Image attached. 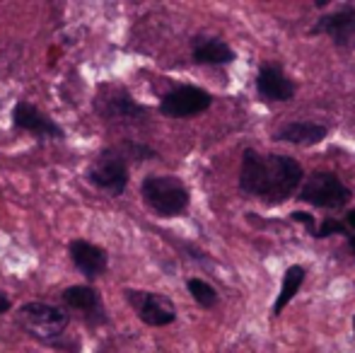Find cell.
Here are the masks:
<instances>
[{"label":"cell","instance_id":"9a60e30c","mask_svg":"<svg viewBox=\"0 0 355 353\" xmlns=\"http://www.w3.org/2000/svg\"><path fill=\"white\" fill-rule=\"evenodd\" d=\"M273 138L276 141H288L293 146H314V143H322L327 138V128L314 121H293L278 128V133Z\"/></svg>","mask_w":355,"mask_h":353},{"label":"cell","instance_id":"5bb4252c","mask_svg":"<svg viewBox=\"0 0 355 353\" xmlns=\"http://www.w3.org/2000/svg\"><path fill=\"white\" fill-rule=\"evenodd\" d=\"M191 56L206 66H225L234 61V51L218 37H196L191 42Z\"/></svg>","mask_w":355,"mask_h":353},{"label":"cell","instance_id":"9c48e42d","mask_svg":"<svg viewBox=\"0 0 355 353\" xmlns=\"http://www.w3.org/2000/svg\"><path fill=\"white\" fill-rule=\"evenodd\" d=\"M12 126L19 128V131L32 133L37 141H46V138H53V141H63L66 138V131H63L61 123L53 121L49 114H44L42 109H37L29 102H17L12 109Z\"/></svg>","mask_w":355,"mask_h":353},{"label":"cell","instance_id":"52a82bcc","mask_svg":"<svg viewBox=\"0 0 355 353\" xmlns=\"http://www.w3.org/2000/svg\"><path fill=\"white\" fill-rule=\"evenodd\" d=\"M126 300L136 310L138 320L150 327H167L177 320V307H174V302L167 295L126 288Z\"/></svg>","mask_w":355,"mask_h":353},{"label":"cell","instance_id":"7a4b0ae2","mask_svg":"<svg viewBox=\"0 0 355 353\" xmlns=\"http://www.w3.org/2000/svg\"><path fill=\"white\" fill-rule=\"evenodd\" d=\"M17 325L32 339L42 341V344H56V339L66 334L71 315L49 302H24L17 310Z\"/></svg>","mask_w":355,"mask_h":353},{"label":"cell","instance_id":"4fadbf2b","mask_svg":"<svg viewBox=\"0 0 355 353\" xmlns=\"http://www.w3.org/2000/svg\"><path fill=\"white\" fill-rule=\"evenodd\" d=\"M257 89L268 102H288L295 94V85L278 66H263L257 78Z\"/></svg>","mask_w":355,"mask_h":353},{"label":"cell","instance_id":"ac0fdd59","mask_svg":"<svg viewBox=\"0 0 355 353\" xmlns=\"http://www.w3.org/2000/svg\"><path fill=\"white\" fill-rule=\"evenodd\" d=\"M334 232H346V225L338 223V221H334V218H327V221H324L322 225L312 232V235L314 237H329V235H334Z\"/></svg>","mask_w":355,"mask_h":353},{"label":"cell","instance_id":"ffe728a7","mask_svg":"<svg viewBox=\"0 0 355 353\" xmlns=\"http://www.w3.org/2000/svg\"><path fill=\"white\" fill-rule=\"evenodd\" d=\"M10 307H12V300H10V298L5 295L3 291H0V315H5V312H8Z\"/></svg>","mask_w":355,"mask_h":353},{"label":"cell","instance_id":"7c38bea8","mask_svg":"<svg viewBox=\"0 0 355 353\" xmlns=\"http://www.w3.org/2000/svg\"><path fill=\"white\" fill-rule=\"evenodd\" d=\"M68 252H71V259H73L75 268H78L87 281H97L99 276L107 273L109 255L104 247L92 245V242H87V240H73L71 247H68Z\"/></svg>","mask_w":355,"mask_h":353},{"label":"cell","instance_id":"30bf717a","mask_svg":"<svg viewBox=\"0 0 355 353\" xmlns=\"http://www.w3.org/2000/svg\"><path fill=\"white\" fill-rule=\"evenodd\" d=\"M312 34H327L334 39L336 46L355 49V8L343 5L336 12L324 15L312 27Z\"/></svg>","mask_w":355,"mask_h":353},{"label":"cell","instance_id":"44dd1931","mask_svg":"<svg viewBox=\"0 0 355 353\" xmlns=\"http://www.w3.org/2000/svg\"><path fill=\"white\" fill-rule=\"evenodd\" d=\"M348 223H351V225L355 227V211H351V213H348Z\"/></svg>","mask_w":355,"mask_h":353},{"label":"cell","instance_id":"277c9868","mask_svg":"<svg viewBox=\"0 0 355 353\" xmlns=\"http://www.w3.org/2000/svg\"><path fill=\"white\" fill-rule=\"evenodd\" d=\"M87 182L94 189L109 193V196H121L128 187V160L121 150H102L87 167Z\"/></svg>","mask_w":355,"mask_h":353},{"label":"cell","instance_id":"6da1fadb","mask_svg":"<svg viewBox=\"0 0 355 353\" xmlns=\"http://www.w3.org/2000/svg\"><path fill=\"white\" fill-rule=\"evenodd\" d=\"M302 182V167L285 155H261L247 148L242 155L239 189L268 203L288 201Z\"/></svg>","mask_w":355,"mask_h":353},{"label":"cell","instance_id":"e0dca14e","mask_svg":"<svg viewBox=\"0 0 355 353\" xmlns=\"http://www.w3.org/2000/svg\"><path fill=\"white\" fill-rule=\"evenodd\" d=\"M189 293H191V298L201 307H213L215 302H218V293H215V288L211 286V283L201 281V278H191V281H189Z\"/></svg>","mask_w":355,"mask_h":353},{"label":"cell","instance_id":"603a6c76","mask_svg":"<svg viewBox=\"0 0 355 353\" xmlns=\"http://www.w3.org/2000/svg\"><path fill=\"white\" fill-rule=\"evenodd\" d=\"M353 325H355V320H353Z\"/></svg>","mask_w":355,"mask_h":353},{"label":"cell","instance_id":"ba28073f","mask_svg":"<svg viewBox=\"0 0 355 353\" xmlns=\"http://www.w3.org/2000/svg\"><path fill=\"white\" fill-rule=\"evenodd\" d=\"M213 104L211 92L196 85H182L159 99V112L169 119H189L206 112Z\"/></svg>","mask_w":355,"mask_h":353},{"label":"cell","instance_id":"3957f363","mask_svg":"<svg viewBox=\"0 0 355 353\" xmlns=\"http://www.w3.org/2000/svg\"><path fill=\"white\" fill-rule=\"evenodd\" d=\"M141 193H143V201L162 218L182 216L189 208V201H191L187 184L172 175L145 177L141 184Z\"/></svg>","mask_w":355,"mask_h":353},{"label":"cell","instance_id":"8992f818","mask_svg":"<svg viewBox=\"0 0 355 353\" xmlns=\"http://www.w3.org/2000/svg\"><path fill=\"white\" fill-rule=\"evenodd\" d=\"M94 112L104 121H121V123H136L145 117V109L133 102V97L123 87L104 85L94 97Z\"/></svg>","mask_w":355,"mask_h":353},{"label":"cell","instance_id":"7402d4cb","mask_svg":"<svg viewBox=\"0 0 355 353\" xmlns=\"http://www.w3.org/2000/svg\"><path fill=\"white\" fill-rule=\"evenodd\" d=\"M348 245H351V250H353V255H355V235H351V240H348Z\"/></svg>","mask_w":355,"mask_h":353},{"label":"cell","instance_id":"5b68a950","mask_svg":"<svg viewBox=\"0 0 355 353\" xmlns=\"http://www.w3.org/2000/svg\"><path fill=\"white\" fill-rule=\"evenodd\" d=\"M300 198L319 208H341L351 201V189L334 172H314L302 184Z\"/></svg>","mask_w":355,"mask_h":353},{"label":"cell","instance_id":"8fae6325","mask_svg":"<svg viewBox=\"0 0 355 353\" xmlns=\"http://www.w3.org/2000/svg\"><path fill=\"white\" fill-rule=\"evenodd\" d=\"M61 300L66 307L78 310L89 325H104L107 322V312H104V300L99 295L97 288L92 286H71L61 293Z\"/></svg>","mask_w":355,"mask_h":353},{"label":"cell","instance_id":"2e32d148","mask_svg":"<svg viewBox=\"0 0 355 353\" xmlns=\"http://www.w3.org/2000/svg\"><path fill=\"white\" fill-rule=\"evenodd\" d=\"M304 276H307V271H304V266H290L288 271H285L283 276V286H281V293H278L276 298V305H273V315H281L283 307L288 305L290 300H293L295 295H297L300 286L304 283Z\"/></svg>","mask_w":355,"mask_h":353},{"label":"cell","instance_id":"d6986e66","mask_svg":"<svg viewBox=\"0 0 355 353\" xmlns=\"http://www.w3.org/2000/svg\"><path fill=\"white\" fill-rule=\"evenodd\" d=\"M293 221L304 223V225L312 227V232H314V221H312V216H307V213H293Z\"/></svg>","mask_w":355,"mask_h":353}]
</instances>
